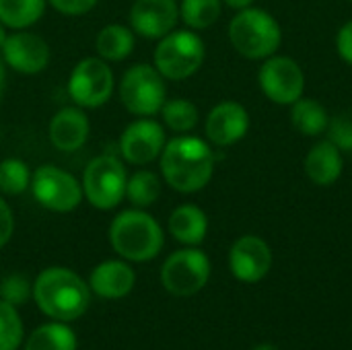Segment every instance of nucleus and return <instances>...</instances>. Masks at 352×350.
<instances>
[{
	"label": "nucleus",
	"mask_w": 352,
	"mask_h": 350,
	"mask_svg": "<svg viewBox=\"0 0 352 350\" xmlns=\"http://www.w3.org/2000/svg\"><path fill=\"white\" fill-rule=\"evenodd\" d=\"M206 138L217 146H231L239 142L250 130V116L237 101H221L206 118Z\"/></svg>",
	"instance_id": "16"
},
{
	"label": "nucleus",
	"mask_w": 352,
	"mask_h": 350,
	"mask_svg": "<svg viewBox=\"0 0 352 350\" xmlns=\"http://www.w3.org/2000/svg\"><path fill=\"white\" fill-rule=\"evenodd\" d=\"M136 272L126 260H105L91 270L89 289L103 299H122L132 293Z\"/></svg>",
	"instance_id": "18"
},
{
	"label": "nucleus",
	"mask_w": 352,
	"mask_h": 350,
	"mask_svg": "<svg viewBox=\"0 0 352 350\" xmlns=\"http://www.w3.org/2000/svg\"><path fill=\"white\" fill-rule=\"evenodd\" d=\"M223 12V0H182L179 19L192 31L212 27Z\"/></svg>",
	"instance_id": "26"
},
{
	"label": "nucleus",
	"mask_w": 352,
	"mask_h": 350,
	"mask_svg": "<svg viewBox=\"0 0 352 350\" xmlns=\"http://www.w3.org/2000/svg\"><path fill=\"white\" fill-rule=\"evenodd\" d=\"M258 83L264 95L276 105H293L303 97V68L289 56H270L258 72Z\"/></svg>",
	"instance_id": "11"
},
{
	"label": "nucleus",
	"mask_w": 352,
	"mask_h": 350,
	"mask_svg": "<svg viewBox=\"0 0 352 350\" xmlns=\"http://www.w3.org/2000/svg\"><path fill=\"white\" fill-rule=\"evenodd\" d=\"M165 142L163 124L153 118H138L124 128L120 136V153L126 163L144 167L161 157Z\"/></svg>",
	"instance_id": "12"
},
{
	"label": "nucleus",
	"mask_w": 352,
	"mask_h": 350,
	"mask_svg": "<svg viewBox=\"0 0 352 350\" xmlns=\"http://www.w3.org/2000/svg\"><path fill=\"white\" fill-rule=\"evenodd\" d=\"M169 233L175 241L186 248H196L204 241L208 233V219L206 212L196 204H179L169 215Z\"/></svg>",
	"instance_id": "20"
},
{
	"label": "nucleus",
	"mask_w": 352,
	"mask_h": 350,
	"mask_svg": "<svg viewBox=\"0 0 352 350\" xmlns=\"http://www.w3.org/2000/svg\"><path fill=\"white\" fill-rule=\"evenodd\" d=\"M4 89H6V68H4V62H0V99L4 95Z\"/></svg>",
	"instance_id": "36"
},
{
	"label": "nucleus",
	"mask_w": 352,
	"mask_h": 350,
	"mask_svg": "<svg viewBox=\"0 0 352 350\" xmlns=\"http://www.w3.org/2000/svg\"><path fill=\"white\" fill-rule=\"evenodd\" d=\"M0 52L4 64L19 74H39L47 68L52 58L47 41L27 29L6 35Z\"/></svg>",
	"instance_id": "13"
},
{
	"label": "nucleus",
	"mask_w": 352,
	"mask_h": 350,
	"mask_svg": "<svg viewBox=\"0 0 352 350\" xmlns=\"http://www.w3.org/2000/svg\"><path fill=\"white\" fill-rule=\"evenodd\" d=\"M128 171L116 155H99L91 159L82 173L85 200L99 210H111L126 198Z\"/></svg>",
	"instance_id": "6"
},
{
	"label": "nucleus",
	"mask_w": 352,
	"mask_h": 350,
	"mask_svg": "<svg viewBox=\"0 0 352 350\" xmlns=\"http://www.w3.org/2000/svg\"><path fill=\"white\" fill-rule=\"evenodd\" d=\"M6 35H8V33H6V27H4V25L0 23V50H2V43H4Z\"/></svg>",
	"instance_id": "37"
},
{
	"label": "nucleus",
	"mask_w": 352,
	"mask_h": 350,
	"mask_svg": "<svg viewBox=\"0 0 352 350\" xmlns=\"http://www.w3.org/2000/svg\"><path fill=\"white\" fill-rule=\"evenodd\" d=\"M252 350H280L278 347H274V344H258L256 349Z\"/></svg>",
	"instance_id": "38"
},
{
	"label": "nucleus",
	"mask_w": 352,
	"mask_h": 350,
	"mask_svg": "<svg viewBox=\"0 0 352 350\" xmlns=\"http://www.w3.org/2000/svg\"><path fill=\"white\" fill-rule=\"evenodd\" d=\"M25 350H76V334L66 326V322L43 324L31 332Z\"/></svg>",
	"instance_id": "24"
},
{
	"label": "nucleus",
	"mask_w": 352,
	"mask_h": 350,
	"mask_svg": "<svg viewBox=\"0 0 352 350\" xmlns=\"http://www.w3.org/2000/svg\"><path fill=\"white\" fill-rule=\"evenodd\" d=\"M291 122L297 132L305 136H320L326 132L330 116L320 101L311 97H301L291 105Z\"/></svg>",
	"instance_id": "22"
},
{
	"label": "nucleus",
	"mask_w": 352,
	"mask_h": 350,
	"mask_svg": "<svg viewBox=\"0 0 352 350\" xmlns=\"http://www.w3.org/2000/svg\"><path fill=\"white\" fill-rule=\"evenodd\" d=\"M206 58V45L202 37L192 29H173L157 39L153 54V66L165 80H186L194 76Z\"/></svg>",
	"instance_id": "5"
},
{
	"label": "nucleus",
	"mask_w": 352,
	"mask_h": 350,
	"mask_svg": "<svg viewBox=\"0 0 352 350\" xmlns=\"http://www.w3.org/2000/svg\"><path fill=\"white\" fill-rule=\"evenodd\" d=\"M33 299L47 318L56 322H72L87 311L91 289L74 270L50 266L37 274L33 283Z\"/></svg>",
	"instance_id": "2"
},
{
	"label": "nucleus",
	"mask_w": 352,
	"mask_h": 350,
	"mask_svg": "<svg viewBox=\"0 0 352 350\" xmlns=\"http://www.w3.org/2000/svg\"><path fill=\"white\" fill-rule=\"evenodd\" d=\"M113 89V70L99 56L82 58L68 76V95L82 109H97L105 105L111 99Z\"/></svg>",
	"instance_id": "8"
},
{
	"label": "nucleus",
	"mask_w": 352,
	"mask_h": 350,
	"mask_svg": "<svg viewBox=\"0 0 352 350\" xmlns=\"http://www.w3.org/2000/svg\"><path fill=\"white\" fill-rule=\"evenodd\" d=\"M328 140L340 149V153H352V113H340L328 122Z\"/></svg>",
	"instance_id": "31"
},
{
	"label": "nucleus",
	"mask_w": 352,
	"mask_h": 350,
	"mask_svg": "<svg viewBox=\"0 0 352 350\" xmlns=\"http://www.w3.org/2000/svg\"><path fill=\"white\" fill-rule=\"evenodd\" d=\"M231 274L248 285L260 283L272 268V250L258 235L239 237L229 252Z\"/></svg>",
	"instance_id": "14"
},
{
	"label": "nucleus",
	"mask_w": 352,
	"mask_h": 350,
	"mask_svg": "<svg viewBox=\"0 0 352 350\" xmlns=\"http://www.w3.org/2000/svg\"><path fill=\"white\" fill-rule=\"evenodd\" d=\"M229 39L235 52L248 60H266L280 47L283 31L278 21L262 8H243L229 23Z\"/></svg>",
	"instance_id": "4"
},
{
	"label": "nucleus",
	"mask_w": 352,
	"mask_h": 350,
	"mask_svg": "<svg viewBox=\"0 0 352 350\" xmlns=\"http://www.w3.org/2000/svg\"><path fill=\"white\" fill-rule=\"evenodd\" d=\"M47 2L62 14L80 17V14H87L89 10H93L99 0H47Z\"/></svg>",
	"instance_id": "32"
},
{
	"label": "nucleus",
	"mask_w": 352,
	"mask_h": 350,
	"mask_svg": "<svg viewBox=\"0 0 352 350\" xmlns=\"http://www.w3.org/2000/svg\"><path fill=\"white\" fill-rule=\"evenodd\" d=\"M303 165H305L307 177L316 186L328 188V186L336 184L338 177L342 175L344 159H342V153L336 144H332L330 140H322V142L311 146Z\"/></svg>",
	"instance_id": "19"
},
{
	"label": "nucleus",
	"mask_w": 352,
	"mask_h": 350,
	"mask_svg": "<svg viewBox=\"0 0 352 350\" xmlns=\"http://www.w3.org/2000/svg\"><path fill=\"white\" fill-rule=\"evenodd\" d=\"M31 295H33V287L25 274L12 272V274L0 278V301L19 307L23 303H27V299Z\"/></svg>",
	"instance_id": "30"
},
{
	"label": "nucleus",
	"mask_w": 352,
	"mask_h": 350,
	"mask_svg": "<svg viewBox=\"0 0 352 350\" xmlns=\"http://www.w3.org/2000/svg\"><path fill=\"white\" fill-rule=\"evenodd\" d=\"M159 167L169 188L182 194H194L210 184L214 173V153L206 140L179 134L165 142Z\"/></svg>",
	"instance_id": "1"
},
{
	"label": "nucleus",
	"mask_w": 352,
	"mask_h": 350,
	"mask_svg": "<svg viewBox=\"0 0 352 350\" xmlns=\"http://www.w3.org/2000/svg\"><path fill=\"white\" fill-rule=\"evenodd\" d=\"M109 243L126 262H148L157 258L165 243L159 221L144 208L122 210L109 225Z\"/></svg>",
	"instance_id": "3"
},
{
	"label": "nucleus",
	"mask_w": 352,
	"mask_h": 350,
	"mask_svg": "<svg viewBox=\"0 0 352 350\" xmlns=\"http://www.w3.org/2000/svg\"><path fill=\"white\" fill-rule=\"evenodd\" d=\"M159 113L163 118V124L177 134L192 132L200 120V111L190 99H169L163 103Z\"/></svg>",
	"instance_id": "27"
},
{
	"label": "nucleus",
	"mask_w": 352,
	"mask_h": 350,
	"mask_svg": "<svg viewBox=\"0 0 352 350\" xmlns=\"http://www.w3.org/2000/svg\"><path fill=\"white\" fill-rule=\"evenodd\" d=\"M134 31L126 25H120V23H111V25H105L97 37H95V50H97V56L103 58L105 62H122L126 60L132 50H134Z\"/></svg>",
	"instance_id": "21"
},
{
	"label": "nucleus",
	"mask_w": 352,
	"mask_h": 350,
	"mask_svg": "<svg viewBox=\"0 0 352 350\" xmlns=\"http://www.w3.org/2000/svg\"><path fill=\"white\" fill-rule=\"evenodd\" d=\"M210 278V260L198 248L173 252L161 266V285L175 297H192L200 293Z\"/></svg>",
	"instance_id": "9"
},
{
	"label": "nucleus",
	"mask_w": 352,
	"mask_h": 350,
	"mask_svg": "<svg viewBox=\"0 0 352 350\" xmlns=\"http://www.w3.org/2000/svg\"><path fill=\"white\" fill-rule=\"evenodd\" d=\"M130 29L144 39H161L171 33L179 21L175 0H136L130 8Z\"/></svg>",
	"instance_id": "15"
},
{
	"label": "nucleus",
	"mask_w": 352,
	"mask_h": 350,
	"mask_svg": "<svg viewBox=\"0 0 352 350\" xmlns=\"http://www.w3.org/2000/svg\"><path fill=\"white\" fill-rule=\"evenodd\" d=\"M122 105L138 118H153L167 101L163 74L153 64H134L128 68L118 87Z\"/></svg>",
	"instance_id": "7"
},
{
	"label": "nucleus",
	"mask_w": 352,
	"mask_h": 350,
	"mask_svg": "<svg viewBox=\"0 0 352 350\" xmlns=\"http://www.w3.org/2000/svg\"><path fill=\"white\" fill-rule=\"evenodd\" d=\"M47 0H0V23L21 31L35 25L45 12Z\"/></svg>",
	"instance_id": "23"
},
{
	"label": "nucleus",
	"mask_w": 352,
	"mask_h": 350,
	"mask_svg": "<svg viewBox=\"0 0 352 350\" xmlns=\"http://www.w3.org/2000/svg\"><path fill=\"white\" fill-rule=\"evenodd\" d=\"M163 190L161 177L151 169H138L128 175L126 182V198L132 202L134 208H148L153 206Z\"/></svg>",
	"instance_id": "25"
},
{
	"label": "nucleus",
	"mask_w": 352,
	"mask_h": 350,
	"mask_svg": "<svg viewBox=\"0 0 352 350\" xmlns=\"http://www.w3.org/2000/svg\"><path fill=\"white\" fill-rule=\"evenodd\" d=\"M23 342V322L14 305L0 301V350H16Z\"/></svg>",
	"instance_id": "29"
},
{
	"label": "nucleus",
	"mask_w": 352,
	"mask_h": 350,
	"mask_svg": "<svg viewBox=\"0 0 352 350\" xmlns=\"http://www.w3.org/2000/svg\"><path fill=\"white\" fill-rule=\"evenodd\" d=\"M33 198L52 212H72L82 202V184L56 165H39L31 175Z\"/></svg>",
	"instance_id": "10"
},
{
	"label": "nucleus",
	"mask_w": 352,
	"mask_h": 350,
	"mask_svg": "<svg viewBox=\"0 0 352 350\" xmlns=\"http://www.w3.org/2000/svg\"><path fill=\"white\" fill-rule=\"evenodd\" d=\"M336 47H338V56L352 66V21L340 27L336 35Z\"/></svg>",
	"instance_id": "34"
},
{
	"label": "nucleus",
	"mask_w": 352,
	"mask_h": 350,
	"mask_svg": "<svg viewBox=\"0 0 352 350\" xmlns=\"http://www.w3.org/2000/svg\"><path fill=\"white\" fill-rule=\"evenodd\" d=\"M50 142L64 153H74L89 140L91 124L82 107H62L50 122Z\"/></svg>",
	"instance_id": "17"
},
{
	"label": "nucleus",
	"mask_w": 352,
	"mask_h": 350,
	"mask_svg": "<svg viewBox=\"0 0 352 350\" xmlns=\"http://www.w3.org/2000/svg\"><path fill=\"white\" fill-rule=\"evenodd\" d=\"M14 233V215L8 202L0 196V248H4Z\"/></svg>",
	"instance_id": "33"
},
{
	"label": "nucleus",
	"mask_w": 352,
	"mask_h": 350,
	"mask_svg": "<svg viewBox=\"0 0 352 350\" xmlns=\"http://www.w3.org/2000/svg\"><path fill=\"white\" fill-rule=\"evenodd\" d=\"M229 8H235V10H243V8H250L254 4V0H223Z\"/></svg>",
	"instance_id": "35"
},
{
	"label": "nucleus",
	"mask_w": 352,
	"mask_h": 350,
	"mask_svg": "<svg viewBox=\"0 0 352 350\" xmlns=\"http://www.w3.org/2000/svg\"><path fill=\"white\" fill-rule=\"evenodd\" d=\"M31 169L23 159L10 157L0 161V194L19 196L31 186Z\"/></svg>",
	"instance_id": "28"
}]
</instances>
